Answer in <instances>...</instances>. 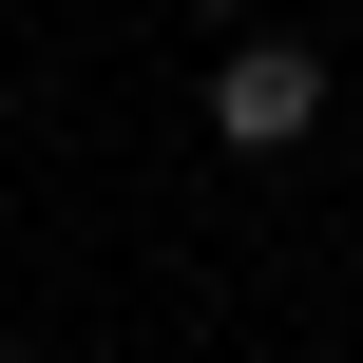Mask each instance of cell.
<instances>
[{
  "mask_svg": "<svg viewBox=\"0 0 363 363\" xmlns=\"http://www.w3.org/2000/svg\"><path fill=\"white\" fill-rule=\"evenodd\" d=\"M172 19H249V0H172Z\"/></svg>",
  "mask_w": 363,
  "mask_h": 363,
  "instance_id": "2",
  "label": "cell"
},
{
  "mask_svg": "<svg viewBox=\"0 0 363 363\" xmlns=\"http://www.w3.org/2000/svg\"><path fill=\"white\" fill-rule=\"evenodd\" d=\"M325 134V57L306 38H230L211 57V153H306Z\"/></svg>",
  "mask_w": 363,
  "mask_h": 363,
  "instance_id": "1",
  "label": "cell"
}]
</instances>
